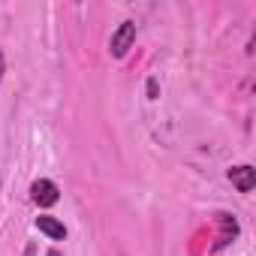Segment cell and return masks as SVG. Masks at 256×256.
I'll list each match as a JSON object with an SVG mask.
<instances>
[{
    "label": "cell",
    "instance_id": "obj_1",
    "mask_svg": "<svg viewBox=\"0 0 256 256\" xmlns=\"http://www.w3.org/2000/svg\"><path fill=\"white\" fill-rule=\"evenodd\" d=\"M133 42H136V22L126 18V22H120V24L114 28V34H112V40H108V54H112L114 60H120V58H126V52L133 48Z\"/></svg>",
    "mask_w": 256,
    "mask_h": 256
},
{
    "label": "cell",
    "instance_id": "obj_2",
    "mask_svg": "<svg viewBox=\"0 0 256 256\" xmlns=\"http://www.w3.org/2000/svg\"><path fill=\"white\" fill-rule=\"evenodd\" d=\"M30 199H34L40 208H52V205H58L60 190H58V184H54V181L40 178V181H34V184H30Z\"/></svg>",
    "mask_w": 256,
    "mask_h": 256
},
{
    "label": "cell",
    "instance_id": "obj_3",
    "mask_svg": "<svg viewBox=\"0 0 256 256\" xmlns=\"http://www.w3.org/2000/svg\"><path fill=\"white\" fill-rule=\"evenodd\" d=\"M226 178L232 181V187L238 190V193H250L253 187H256V169L253 166H232L229 172H226Z\"/></svg>",
    "mask_w": 256,
    "mask_h": 256
},
{
    "label": "cell",
    "instance_id": "obj_4",
    "mask_svg": "<svg viewBox=\"0 0 256 256\" xmlns=\"http://www.w3.org/2000/svg\"><path fill=\"white\" fill-rule=\"evenodd\" d=\"M217 223H220V235H217V241H214L211 250H223V247H229V241L238 235V220H235L232 214H217Z\"/></svg>",
    "mask_w": 256,
    "mask_h": 256
},
{
    "label": "cell",
    "instance_id": "obj_5",
    "mask_svg": "<svg viewBox=\"0 0 256 256\" xmlns=\"http://www.w3.org/2000/svg\"><path fill=\"white\" fill-rule=\"evenodd\" d=\"M36 229H40L42 235H48L52 241L66 238V226H64L58 217H52V214H40V217H36Z\"/></svg>",
    "mask_w": 256,
    "mask_h": 256
},
{
    "label": "cell",
    "instance_id": "obj_6",
    "mask_svg": "<svg viewBox=\"0 0 256 256\" xmlns=\"http://www.w3.org/2000/svg\"><path fill=\"white\" fill-rule=\"evenodd\" d=\"M145 88H148V100H157V96H160V84H157V78H154V76L148 78V84H145Z\"/></svg>",
    "mask_w": 256,
    "mask_h": 256
},
{
    "label": "cell",
    "instance_id": "obj_7",
    "mask_svg": "<svg viewBox=\"0 0 256 256\" xmlns=\"http://www.w3.org/2000/svg\"><path fill=\"white\" fill-rule=\"evenodd\" d=\"M48 256H60V253H58V250H48Z\"/></svg>",
    "mask_w": 256,
    "mask_h": 256
}]
</instances>
